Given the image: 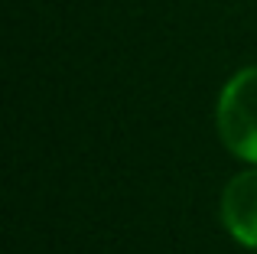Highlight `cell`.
Wrapping results in <instances>:
<instances>
[{
    "mask_svg": "<svg viewBox=\"0 0 257 254\" xmlns=\"http://www.w3.org/2000/svg\"><path fill=\"white\" fill-rule=\"evenodd\" d=\"M221 144L234 157L257 163V65H247L228 78L215 108Z\"/></svg>",
    "mask_w": 257,
    "mask_h": 254,
    "instance_id": "obj_1",
    "label": "cell"
},
{
    "mask_svg": "<svg viewBox=\"0 0 257 254\" xmlns=\"http://www.w3.org/2000/svg\"><path fill=\"white\" fill-rule=\"evenodd\" d=\"M221 225L238 244L257 251V166L228 179L221 192Z\"/></svg>",
    "mask_w": 257,
    "mask_h": 254,
    "instance_id": "obj_2",
    "label": "cell"
}]
</instances>
